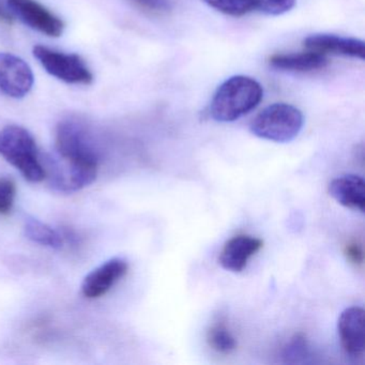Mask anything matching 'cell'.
<instances>
[{
	"instance_id": "cell-1",
	"label": "cell",
	"mask_w": 365,
	"mask_h": 365,
	"mask_svg": "<svg viewBox=\"0 0 365 365\" xmlns=\"http://www.w3.org/2000/svg\"><path fill=\"white\" fill-rule=\"evenodd\" d=\"M264 97L262 85L245 76L226 80L215 91L209 113L215 121L232 123L254 110Z\"/></svg>"
},
{
	"instance_id": "cell-2",
	"label": "cell",
	"mask_w": 365,
	"mask_h": 365,
	"mask_svg": "<svg viewBox=\"0 0 365 365\" xmlns=\"http://www.w3.org/2000/svg\"><path fill=\"white\" fill-rule=\"evenodd\" d=\"M0 155L29 182L39 183L46 178L35 138L21 125H7L0 130Z\"/></svg>"
},
{
	"instance_id": "cell-3",
	"label": "cell",
	"mask_w": 365,
	"mask_h": 365,
	"mask_svg": "<svg viewBox=\"0 0 365 365\" xmlns=\"http://www.w3.org/2000/svg\"><path fill=\"white\" fill-rule=\"evenodd\" d=\"M55 146L57 158L66 163L80 168H99V151L93 136L78 119H63L57 125Z\"/></svg>"
},
{
	"instance_id": "cell-4",
	"label": "cell",
	"mask_w": 365,
	"mask_h": 365,
	"mask_svg": "<svg viewBox=\"0 0 365 365\" xmlns=\"http://www.w3.org/2000/svg\"><path fill=\"white\" fill-rule=\"evenodd\" d=\"M304 117L287 103H275L259 113L250 125L254 135L274 143H289L302 131Z\"/></svg>"
},
{
	"instance_id": "cell-5",
	"label": "cell",
	"mask_w": 365,
	"mask_h": 365,
	"mask_svg": "<svg viewBox=\"0 0 365 365\" xmlns=\"http://www.w3.org/2000/svg\"><path fill=\"white\" fill-rule=\"evenodd\" d=\"M33 53L48 74L67 84L91 85L93 82V73L80 55L58 52L43 46H36Z\"/></svg>"
},
{
	"instance_id": "cell-6",
	"label": "cell",
	"mask_w": 365,
	"mask_h": 365,
	"mask_svg": "<svg viewBox=\"0 0 365 365\" xmlns=\"http://www.w3.org/2000/svg\"><path fill=\"white\" fill-rule=\"evenodd\" d=\"M35 78L29 63L9 53H0V91L21 99L33 89Z\"/></svg>"
},
{
	"instance_id": "cell-7",
	"label": "cell",
	"mask_w": 365,
	"mask_h": 365,
	"mask_svg": "<svg viewBox=\"0 0 365 365\" xmlns=\"http://www.w3.org/2000/svg\"><path fill=\"white\" fill-rule=\"evenodd\" d=\"M8 7L27 26L48 37H61L65 23L36 0H7Z\"/></svg>"
},
{
	"instance_id": "cell-8",
	"label": "cell",
	"mask_w": 365,
	"mask_h": 365,
	"mask_svg": "<svg viewBox=\"0 0 365 365\" xmlns=\"http://www.w3.org/2000/svg\"><path fill=\"white\" fill-rule=\"evenodd\" d=\"M128 270L127 260L121 257L110 258L85 277L81 287L82 294L87 299L101 298L127 274Z\"/></svg>"
},
{
	"instance_id": "cell-9",
	"label": "cell",
	"mask_w": 365,
	"mask_h": 365,
	"mask_svg": "<svg viewBox=\"0 0 365 365\" xmlns=\"http://www.w3.org/2000/svg\"><path fill=\"white\" fill-rule=\"evenodd\" d=\"M304 48L318 54L350 57L364 61L365 43L356 38L341 37L329 34H316L304 40Z\"/></svg>"
},
{
	"instance_id": "cell-10",
	"label": "cell",
	"mask_w": 365,
	"mask_h": 365,
	"mask_svg": "<svg viewBox=\"0 0 365 365\" xmlns=\"http://www.w3.org/2000/svg\"><path fill=\"white\" fill-rule=\"evenodd\" d=\"M339 339L346 354L358 358L365 349L364 309L351 307L344 309L337 322Z\"/></svg>"
},
{
	"instance_id": "cell-11",
	"label": "cell",
	"mask_w": 365,
	"mask_h": 365,
	"mask_svg": "<svg viewBox=\"0 0 365 365\" xmlns=\"http://www.w3.org/2000/svg\"><path fill=\"white\" fill-rule=\"evenodd\" d=\"M264 247V241L256 237L239 235L227 241L220 254L222 268L230 272L245 270L249 260Z\"/></svg>"
},
{
	"instance_id": "cell-12",
	"label": "cell",
	"mask_w": 365,
	"mask_h": 365,
	"mask_svg": "<svg viewBox=\"0 0 365 365\" xmlns=\"http://www.w3.org/2000/svg\"><path fill=\"white\" fill-rule=\"evenodd\" d=\"M329 194L333 200L346 208L364 212L365 182L356 175H344L331 181Z\"/></svg>"
},
{
	"instance_id": "cell-13",
	"label": "cell",
	"mask_w": 365,
	"mask_h": 365,
	"mask_svg": "<svg viewBox=\"0 0 365 365\" xmlns=\"http://www.w3.org/2000/svg\"><path fill=\"white\" fill-rule=\"evenodd\" d=\"M328 63V59L324 55L307 51L296 54H277L269 59V65L274 69L285 72H307L324 69Z\"/></svg>"
},
{
	"instance_id": "cell-14",
	"label": "cell",
	"mask_w": 365,
	"mask_h": 365,
	"mask_svg": "<svg viewBox=\"0 0 365 365\" xmlns=\"http://www.w3.org/2000/svg\"><path fill=\"white\" fill-rule=\"evenodd\" d=\"M25 235L29 240L50 249L59 250L63 247V238L61 234L40 220L29 217L25 222Z\"/></svg>"
},
{
	"instance_id": "cell-15",
	"label": "cell",
	"mask_w": 365,
	"mask_h": 365,
	"mask_svg": "<svg viewBox=\"0 0 365 365\" xmlns=\"http://www.w3.org/2000/svg\"><path fill=\"white\" fill-rule=\"evenodd\" d=\"M209 346L219 354H230L237 348V341L222 320L213 322L207 331Z\"/></svg>"
},
{
	"instance_id": "cell-16",
	"label": "cell",
	"mask_w": 365,
	"mask_h": 365,
	"mask_svg": "<svg viewBox=\"0 0 365 365\" xmlns=\"http://www.w3.org/2000/svg\"><path fill=\"white\" fill-rule=\"evenodd\" d=\"M209 7L230 16H243L255 9L253 0H202Z\"/></svg>"
},
{
	"instance_id": "cell-17",
	"label": "cell",
	"mask_w": 365,
	"mask_h": 365,
	"mask_svg": "<svg viewBox=\"0 0 365 365\" xmlns=\"http://www.w3.org/2000/svg\"><path fill=\"white\" fill-rule=\"evenodd\" d=\"M255 9L269 16H282L294 7L296 0H253Z\"/></svg>"
},
{
	"instance_id": "cell-18",
	"label": "cell",
	"mask_w": 365,
	"mask_h": 365,
	"mask_svg": "<svg viewBox=\"0 0 365 365\" xmlns=\"http://www.w3.org/2000/svg\"><path fill=\"white\" fill-rule=\"evenodd\" d=\"M16 195V182L10 178H0V215L11 212Z\"/></svg>"
},
{
	"instance_id": "cell-19",
	"label": "cell",
	"mask_w": 365,
	"mask_h": 365,
	"mask_svg": "<svg viewBox=\"0 0 365 365\" xmlns=\"http://www.w3.org/2000/svg\"><path fill=\"white\" fill-rule=\"evenodd\" d=\"M143 9L157 14H168L172 9L170 0H131Z\"/></svg>"
},
{
	"instance_id": "cell-20",
	"label": "cell",
	"mask_w": 365,
	"mask_h": 365,
	"mask_svg": "<svg viewBox=\"0 0 365 365\" xmlns=\"http://www.w3.org/2000/svg\"><path fill=\"white\" fill-rule=\"evenodd\" d=\"M345 255L347 259L356 266H362L363 264V251L362 247L356 242L348 243L345 247Z\"/></svg>"
},
{
	"instance_id": "cell-21",
	"label": "cell",
	"mask_w": 365,
	"mask_h": 365,
	"mask_svg": "<svg viewBox=\"0 0 365 365\" xmlns=\"http://www.w3.org/2000/svg\"><path fill=\"white\" fill-rule=\"evenodd\" d=\"M14 16L8 12L5 8L0 4V23L3 24L12 25L14 24Z\"/></svg>"
}]
</instances>
